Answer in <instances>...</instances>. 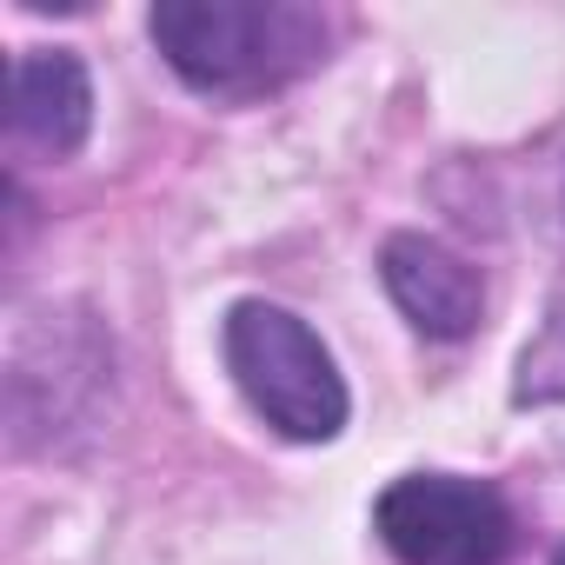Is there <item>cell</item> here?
<instances>
[{
  "label": "cell",
  "instance_id": "8992f818",
  "mask_svg": "<svg viewBox=\"0 0 565 565\" xmlns=\"http://www.w3.org/2000/svg\"><path fill=\"white\" fill-rule=\"evenodd\" d=\"M558 565H565V552H558Z\"/></svg>",
  "mask_w": 565,
  "mask_h": 565
},
{
  "label": "cell",
  "instance_id": "7a4b0ae2",
  "mask_svg": "<svg viewBox=\"0 0 565 565\" xmlns=\"http://www.w3.org/2000/svg\"><path fill=\"white\" fill-rule=\"evenodd\" d=\"M380 539L406 565H499L512 545V512L492 486L452 472H413L380 492Z\"/></svg>",
  "mask_w": 565,
  "mask_h": 565
},
{
  "label": "cell",
  "instance_id": "5b68a950",
  "mask_svg": "<svg viewBox=\"0 0 565 565\" xmlns=\"http://www.w3.org/2000/svg\"><path fill=\"white\" fill-rule=\"evenodd\" d=\"M94 127V87H87V67L67 54V47H41V54H21L14 74H8V134L47 160H67L81 153Z\"/></svg>",
  "mask_w": 565,
  "mask_h": 565
},
{
  "label": "cell",
  "instance_id": "3957f363",
  "mask_svg": "<svg viewBox=\"0 0 565 565\" xmlns=\"http://www.w3.org/2000/svg\"><path fill=\"white\" fill-rule=\"evenodd\" d=\"M287 14L253 8V0H160L153 8V41L173 61L180 81L206 94H233L266 81V61L279 47Z\"/></svg>",
  "mask_w": 565,
  "mask_h": 565
},
{
  "label": "cell",
  "instance_id": "6da1fadb",
  "mask_svg": "<svg viewBox=\"0 0 565 565\" xmlns=\"http://www.w3.org/2000/svg\"><path fill=\"white\" fill-rule=\"evenodd\" d=\"M220 347H226V366H233L239 393L253 399V413L273 433H287V439H333L347 426V386L333 373V353L287 307L239 300L226 313Z\"/></svg>",
  "mask_w": 565,
  "mask_h": 565
},
{
  "label": "cell",
  "instance_id": "277c9868",
  "mask_svg": "<svg viewBox=\"0 0 565 565\" xmlns=\"http://www.w3.org/2000/svg\"><path fill=\"white\" fill-rule=\"evenodd\" d=\"M380 279H386L393 307H399L419 333H433V340H466V333L479 327V313H486L479 273H472L452 246H439V239H426V233L386 239Z\"/></svg>",
  "mask_w": 565,
  "mask_h": 565
}]
</instances>
